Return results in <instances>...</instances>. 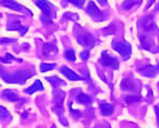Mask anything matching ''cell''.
<instances>
[{
    "label": "cell",
    "instance_id": "20",
    "mask_svg": "<svg viewBox=\"0 0 159 128\" xmlns=\"http://www.w3.org/2000/svg\"><path fill=\"white\" fill-rule=\"evenodd\" d=\"M81 57L83 58V59H87V58L89 57V53H88L87 51H84V52L81 53Z\"/></svg>",
    "mask_w": 159,
    "mask_h": 128
},
{
    "label": "cell",
    "instance_id": "21",
    "mask_svg": "<svg viewBox=\"0 0 159 128\" xmlns=\"http://www.w3.org/2000/svg\"><path fill=\"white\" fill-rule=\"evenodd\" d=\"M98 1H99L102 6H106V4H107V0H98Z\"/></svg>",
    "mask_w": 159,
    "mask_h": 128
},
{
    "label": "cell",
    "instance_id": "3",
    "mask_svg": "<svg viewBox=\"0 0 159 128\" xmlns=\"http://www.w3.org/2000/svg\"><path fill=\"white\" fill-rule=\"evenodd\" d=\"M36 4L42 10L43 16L42 20L44 23L51 22V13H52V6L46 0H36Z\"/></svg>",
    "mask_w": 159,
    "mask_h": 128
},
{
    "label": "cell",
    "instance_id": "19",
    "mask_svg": "<svg viewBox=\"0 0 159 128\" xmlns=\"http://www.w3.org/2000/svg\"><path fill=\"white\" fill-rule=\"evenodd\" d=\"M14 59H15V58H14L11 54H6V58H2L1 60L3 62H9L10 60H14Z\"/></svg>",
    "mask_w": 159,
    "mask_h": 128
},
{
    "label": "cell",
    "instance_id": "14",
    "mask_svg": "<svg viewBox=\"0 0 159 128\" xmlns=\"http://www.w3.org/2000/svg\"><path fill=\"white\" fill-rule=\"evenodd\" d=\"M76 101L80 102V103H88L89 102V97L87 96V95L83 94V93H81V94L78 95V97H76Z\"/></svg>",
    "mask_w": 159,
    "mask_h": 128
},
{
    "label": "cell",
    "instance_id": "17",
    "mask_svg": "<svg viewBox=\"0 0 159 128\" xmlns=\"http://www.w3.org/2000/svg\"><path fill=\"white\" fill-rule=\"evenodd\" d=\"M135 3V0H125L123 4V8L124 9H130L133 7V4Z\"/></svg>",
    "mask_w": 159,
    "mask_h": 128
},
{
    "label": "cell",
    "instance_id": "7",
    "mask_svg": "<svg viewBox=\"0 0 159 128\" xmlns=\"http://www.w3.org/2000/svg\"><path fill=\"white\" fill-rule=\"evenodd\" d=\"M60 72L66 76L68 80H71V81H80L81 80V78H80L75 72L72 71L71 69L68 68V67H66V66H62L61 68H60Z\"/></svg>",
    "mask_w": 159,
    "mask_h": 128
},
{
    "label": "cell",
    "instance_id": "22",
    "mask_svg": "<svg viewBox=\"0 0 159 128\" xmlns=\"http://www.w3.org/2000/svg\"><path fill=\"white\" fill-rule=\"evenodd\" d=\"M155 110H156V113H157V120H158V123H159V109L155 108Z\"/></svg>",
    "mask_w": 159,
    "mask_h": 128
},
{
    "label": "cell",
    "instance_id": "23",
    "mask_svg": "<svg viewBox=\"0 0 159 128\" xmlns=\"http://www.w3.org/2000/svg\"><path fill=\"white\" fill-rule=\"evenodd\" d=\"M158 68H159V65H158Z\"/></svg>",
    "mask_w": 159,
    "mask_h": 128
},
{
    "label": "cell",
    "instance_id": "6",
    "mask_svg": "<svg viewBox=\"0 0 159 128\" xmlns=\"http://www.w3.org/2000/svg\"><path fill=\"white\" fill-rule=\"evenodd\" d=\"M1 4L6 8H9L11 10L18 11V12H23V11H26V9L24 7L20 6L17 2H15L14 0H1Z\"/></svg>",
    "mask_w": 159,
    "mask_h": 128
},
{
    "label": "cell",
    "instance_id": "12",
    "mask_svg": "<svg viewBox=\"0 0 159 128\" xmlns=\"http://www.w3.org/2000/svg\"><path fill=\"white\" fill-rule=\"evenodd\" d=\"M114 111V107L110 103H102L101 104V112L103 115H111Z\"/></svg>",
    "mask_w": 159,
    "mask_h": 128
},
{
    "label": "cell",
    "instance_id": "10",
    "mask_svg": "<svg viewBox=\"0 0 159 128\" xmlns=\"http://www.w3.org/2000/svg\"><path fill=\"white\" fill-rule=\"evenodd\" d=\"M86 11H87L88 14L92 15L93 17H98V16L100 15V10L98 9V7L96 6L95 2H93V1L88 2V6H87Z\"/></svg>",
    "mask_w": 159,
    "mask_h": 128
},
{
    "label": "cell",
    "instance_id": "15",
    "mask_svg": "<svg viewBox=\"0 0 159 128\" xmlns=\"http://www.w3.org/2000/svg\"><path fill=\"white\" fill-rule=\"evenodd\" d=\"M65 57H66L68 60H70V62H75V59H76L75 53H74L73 50L66 51V53H65Z\"/></svg>",
    "mask_w": 159,
    "mask_h": 128
},
{
    "label": "cell",
    "instance_id": "9",
    "mask_svg": "<svg viewBox=\"0 0 159 128\" xmlns=\"http://www.w3.org/2000/svg\"><path fill=\"white\" fill-rule=\"evenodd\" d=\"M43 89H44L43 85H42V83L40 82V80H36V81H34V84H32L31 86H29V87L25 89V93H26V94L31 95V94H34V93L39 92V90H43Z\"/></svg>",
    "mask_w": 159,
    "mask_h": 128
},
{
    "label": "cell",
    "instance_id": "11",
    "mask_svg": "<svg viewBox=\"0 0 159 128\" xmlns=\"http://www.w3.org/2000/svg\"><path fill=\"white\" fill-rule=\"evenodd\" d=\"M2 96L6 99H8L9 101H16V100H18L17 94H16L14 90H11V89L3 90V92H2Z\"/></svg>",
    "mask_w": 159,
    "mask_h": 128
},
{
    "label": "cell",
    "instance_id": "4",
    "mask_svg": "<svg viewBox=\"0 0 159 128\" xmlns=\"http://www.w3.org/2000/svg\"><path fill=\"white\" fill-rule=\"evenodd\" d=\"M100 62H101L102 66L110 67V68H113V69H117L118 68V60L116 59V58L110 56L107 52L102 53Z\"/></svg>",
    "mask_w": 159,
    "mask_h": 128
},
{
    "label": "cell",
    "instance_id": "8",
    "mask_svg": "<svg viewBox=\"0 0 159 128\" xmlns=\"http://www.w3.org/2000/svg\"><path fill=\"white\" fill-rule=\"evenodd\" d=\"M8 29L9 30H18L22 34H24L25 32L27 31V28L20 26V23L18 20H14V21H10L8 24Z\"/></svg>",
    "mask_w": 159,
    "mask_h": 128
},
{
    "label": "cell",
    "instance_id": "13",
    "mask_svg": "<svg viewBox=\"0 0 159 128\" xmlns=\"http://www.w3.org/2000/svg\"><path fill=\"white\" fill-rule=\"evenodd\" d=\"M133 88H134V84H133L131 80H129V79H125L121 82V89L128 90V89H133Z\"/></svg>",
    "mask_w": 159,
    "mask_h": 128
},
{
    "label": "cell",
    "instance_id": "18",
    "mask_svg": "<svg viewBox=\"0 0 159 128\" xmlns=\"http://www.w3.org/2000/svg\"><path fill=\"white\" fill-rule=\"evenodd\" d=\"M69 2H71L72 4H74V6L79 7V8H82V7L84 6V2H85V0H68Z\"/></svg>",
    "mask_w": 159,
    "mask_h": 128
},
{
    "label": "cell",
    "instance_id": "2",
    "mask_svg": "<svg viewBox=\"0 0 159 128\" xmlns=\"http://www.w3.org/2000/svg\"><path fill=\"white\" fill-rule=\"evenodd\" d=\"M112 48L117 53H119L124 58H128L131 54V46L129 45V43L125 42V41H117V42L113 41Z\"/></svg>",
    "mask_w": 159,
    "mask_h": 128
},
{
    "label": "cell",
    "instance_id": "5",
    "mask_svg": "<svg viewBox=\"0 0 159 128\" xmlns=\"http://www.w3.org/2000/svg\"><path fill=\"white\" fill-rule=\"evenodd\" d=\"M78 41H79L80 44H82V45H84V46H88V48H93V44H95V42H96L93 36H92L90 34H79Z\"/></svg>",
    "mask_w": 159,
    "mask_h": 128
},
{
    "label": "cell",
    "instance_id": "16",
    "mask_svg": "<svg viewBox=\"0 0 159 128\" xmlns=\"http://www.w3.org/2000/svg\"><path fill=\"white\" fill-rule=\"evenodd\" d=\"M40 68H41V72H46V71H50V70H52V69H54L55 66H54L53 64H45V62H42Z\"/></svg>",
    "mask_w": 159,
    "mask_h": 128
},
{
    "label": "cell",
    "instance_id": "1",
    "mask_svg": "<svg viewBox=\"0 0 159 128\" xmlns=\"http://www.w3.org/2000/svg\"><path fill=\"white\" fill-rule=\"evenodd\" d=\"M31 75H32V73L27 72V71H23V70L16 71L15 73H13V74H6V75H4V73L1 72L2 79H3L4 82H7V83H25L27 79L30 78Z\"/></svg>",
    "mask_w": 159,
    "mask_h": 128
}]
</instances>
